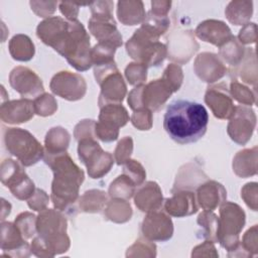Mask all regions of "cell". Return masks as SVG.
Listing matches in <instances>:
<instances>
[{
	"label": "cell",
	"mask_w": 258,
	"mask_h": 258,
	"mask_svg": "<svg viewBox=\"0 0 258 258\" xmlns=\"http://www.w3.org/2000/svg\"><path fill=\"white\" fill-rule=\"evenodd\" d=\"M36 31L45 44L52 46L78 71L91 68L90 37L81 22L50 17L39 23Z\"/></svg>",
	"instance_id": "6da1fadb"
},
{
	"label": "cell",
	"mask_w": 258,
	"mask_h": 258,
	"mask_svg": "<svg viewBox=\"0 0 258 258\" xmlns=\"http://www.w3.org/2000/svg\"><path fill=\"white\" fill-rule=\"evenodd\" d=\"M209 114L197 102L176 99L166 108L163 128L168 136L178 144H188L200 140L207 132Z\"/></svg>",
	"instance_id": "7a4b0ae2"
},
{
	"label": "cell",
	"mask_w": 258,
	"mask_h": 258,
	"mask_svg": "<svg viewBox=\"0 0 258 258\" xmlns=\"http://www.w3.org/2000/svg\"><path fill=\"white\" fill-rule=\"evenodd\" d=\"M44 160L54 172L51 194L53 205L60 211L68 210L78 198L79 186L84 180V172L73 162L67 152L45 153Z\"/></svg>",
	"instance_id": "3957f363"
},
{
	"label": "cell",
	"mask_w": 258,
	"mask_h": 258,
	"mask_svg": "<svg viewBox=\"0 0 258 258\" xmlns=\"http://www.w3.org/2000/svg\"><path fill=\"white\" fill-rule=\"evenodd\" d=\"M4 141L7 150L25 166L36 163L43 155L40 143L26 130L8 128L4 134Z\"/></svg>",
	"instance_id": "277c9868"
},
{
	"label": "cell",
	"mask_w": 258,
	"mask_h": 258,
	"mask_svg": "<svg viewBox=\"0 0 258 258\" xmlns=\"http://www.w3.org/2000/svg\"><path fill=\"white\" fill-rule=\"evenodd\" d=\"M220 213L222 218L221 220L218 219V239L223 236L224 239L220 243L223 247L229 249L230 243L238 242L239 232L245 224V214L238 205L232 203L222 206Z\"/></svg>",
	"instance_id": "5b68a950"
},
{
	"label": "cell",
	"mask_w": 258,
	"mask_h": 258,
	"mask_svg": "<svg viewBox=\"0 0 258 258\" xmlns=\"http://www.w3.org/2000/svg\"><path fill=\"white\" fill-rule=\"evenodd\" d=\"M101 108L100 122L95 123L96 135L105 142L114 141L118 137V128L129 119L127 111L120 104H107Z\"/></svg>",
	"instance_id": "8992f818"
},
{
	"label": "cell",
	"mask_w": 258,
	"mask_h": 258,
	"mask_svg": "<svg viewBox=\"0 0 258 258\" xmlns=\"http://www.w3.org/2000/svg\"><path fill=\"white\" fill-rule=\"evenodd\" d=\"M5 164L7 165V171L2 169V181L10 188L13 196L19 200H24L33 195L34 184L28 178L22 168L12 159H6Z\"/></svg>",
	"instance_id": "52a82bcc"
},
{
	"label": "cell",
	"mask_w": 258,
	"mask_h": 258,
	"mask_svg": "<svg viewBox=\"0 0 258 258\" xmlns=\"http://www.w3.org/2000/svg\"><path fill=\"white\" fill-rule=\"evenodd\" d=\"M102 92L99 98V105L103 107L109 102H122L126 93V86L118 70L108 74L100 83Z\"/></svg>",
	"instance_id": "ba28073f"
},
{
	"label": "cell",
	"mask_w": 258,
	"mask_h": 258,
	"mask_svg": "<svg viewBox=\"0 0 258 258\" xmlns=\"http://www.w3.org/2000/svg\"><path fill=\"white\" fill-rule=\"evenodd\" d=\"M34 105L27 99L11 101L1 107L2 120L6 123H22L33 117Z\"/></svg>",
	"instance_id": "9c48e42d"
},
{
	"label": "cell",
	"mask_w": 258,
	"mask_h": 258,
	"mask_svg": "<svg viewBox=\"0 0 258 258\" xmlns=\"http://www.w3.org/2000/svg\"><path fill=\"white\" fill-rule=\"evenodd\" d=\"M117 13H118L119 20L123 22L125 25L127 24L129 15H133V18L136 23L141 22L145 17V13L143 10V3L141 1H137V2L119 1Z\"/></svg>",
	"instance_id": "30bf717a"
},
{
	"label": "cell",
	"mask_w": 258,
	"mask_h": 258,
	"mask_svg": "<svg viewBox=\"0 0 258 258\" xmlns=\"http://www.w3.org/2000/svg\"><path fill=\"white\" fill-rule=\"evenodd\" d=\"M132 152V139L130 137H125L118 143V147L115 152L117 163L123 164L128 160Z\"/></svg>",
	"instance_id": "8fae6325"
}]
</instances>
